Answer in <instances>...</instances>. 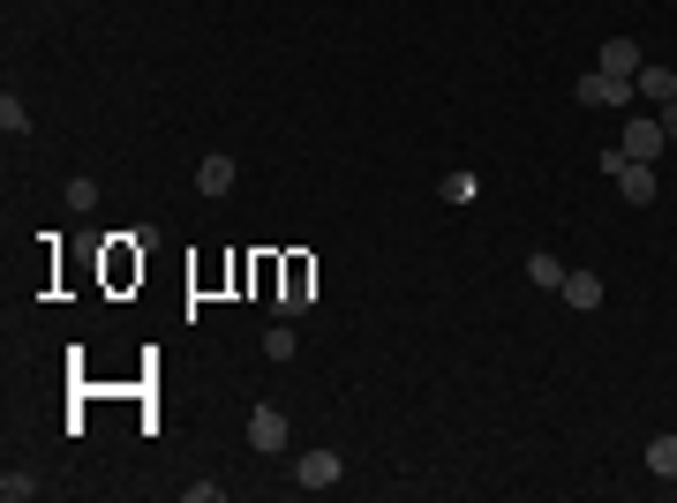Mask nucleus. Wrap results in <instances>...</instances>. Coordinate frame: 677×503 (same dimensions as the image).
<instances>
[{"mask_svg":"<svg viewBox=\"0 0 677 503\" xmlns=\"http://www.w3.org/2000/svg\"><path fill=\"white\" fill-rule=\"evenodd\" d=\"M602 173L617 181L625 204H655V166H647V158H625V151L610 143V151H602Z\"/></svg>","mask_w":677,"mask_h":503,"instance_id":"1","label":"nucleus"},{"mask_svg":"<svg viewBox=\"0 0 677 503\" xmlns=\"http://www.w3.org/2000/svg\"><path fill=\"white\" fill-rule=\"evenodd\" d=\"M572 98H580L588 113H633V84H610L602 68H588V76L572 84Z\"/></svg>","mask_w":677,"mask_h":503,"instance_id":"2","label":"nucleus"},{"mask_svg":"<svg viewBox=\"0 0 677 503\" xmlns=\"http://www.w3.org/2000/svg\"><path fill=\"white\" fill-rule=\"evenodd\" d=\"M617 151H625V158H647V166H655V158H663V151H670V135H663V121H625L617 128Z\"/></svg>","mask_w":677,"mask_h":503,"instance_id":"3","label":"nucleus"},{"mask_svg":"<svg viewBox=\"0 0 677 503\" xmlns=\"http://www.w3.org/2000/svg\"><path fill=\"white\" fill-rule=\"evenodd\" d=\"M338 451H301L294 459V489H309V496H324V489H338Z\"/></svg>","mask_w":677,"mask_h":503,"instance_id":"4","label":"nucleus"},{"mask_svg":"<svg viewBox=\"0 0 677 503\" xmlns=\"http://www.w3.org/2000/svg\"><path fill=\"white\" fill-rule=\"evenodd\" d=\"M594 68H602L610 84H633L640 68H647V53H640L633 39H602V53H594Z\"/></svg>","mask_w":677,"mask_h":503,"instance_id":"5","label":"nucleus"},{"mask_svg":"<svg viewBox=\"0 0 677 503\" xmlns=\"http://www.w3.org/2000/svg\"><path fill=\"white\" fill-rule=\"evenodd\" d=\"M557 294H565L572 316H594V308H602V278H594V271H565V286H557Z\"/></svg>","mask_w":677,"mask_h":503,"instance_id":"6","label":"nucleus"},{"mask_svg":"<svg viewBox=\"0 0 677 503\" xmlns=\"http://www.w3.org/2000/svg\"><path fill=\"white\" fill-rule=\"evenodd\" d=\"M249 444L256 451H287V414H279V406H256L249 414Z\"/></svg>","mask_w":677,"mask_h":503,"instance_id":"7","label":"nucleus"},{"mask_svg":"<svg viewBox=\"0 0 677 503\" xmlns=\"http://www.w3.org/2000/svg\"><path fill=\"white\" fill-rule=\"evenodd\" d=\"M196 196H234V158H226V151H212V158H204V166H196Z\"/></svg>","mask_w":677,"mask_h":503,"instance_id":"8","label":"nucleus"},{"mask_svg":"<svg viewBox=\"0 0 677 503\" xmlns=\"http://www.w3.org/2000/svg\"><path fill=\"white\" fill-rule=\"evenodd\" d=\"M633 98H647V106H670V98H677V68H655V61H647V68L633 76Z\"/></svg>","mask_w":677,"mask_h":503,"instance_id":"9","label":"nucleus"},{"mask_svg":"<svg viewBox=\"0 0 677 503\" xmlns=\"http://www.w3.org/2000/svg\"><path fill=\"white\" fill-rule=\"evenodd\" d=\"M647 473H655V481H677V436H655V444H647Z\"/></svg>","mask_w":677,"mask_h":503,"instance_id":"10","label":"nucleus"},{"mask_svg":"<svg viewBox=\"0 0 677 503\" xmlns=\"http://www.w3.org/2000/svg\"><path fill=\"white\" fill-rule=\"evenodd\" d=\"M527 278H535V286H550V294H557V286H565V263H557L550 249H535V255H527Z\"/></svg>","mask_w":677,"mask_h":503,"instance_id":"11","label":"nucleus"},{"mask_svg":"<svg viewBox=\"0 0 677 503\" xmlns=\"http://www.w3.org/2000/svg\"><path fill=\"white\" fill-rule=\"evenodd\" d=\"M39 496V481H31V473H15V466H8V473H0V503H31Z\"/></svg>","mask_w":677,"mask_h":503,"instance_id":"12","label":"nucleus"},{"mask_svg":"<svg viewBox=\"0 0 677 503\" xmlns=\"http://www.w3.org/2000/svg\"><path fill=\"white\" fill-rule=\"evenodd\" d=\"M0 128H8V135H31V113H23V98H15V90L0 98Z\"/></svg>","mask_w":677,"mask_h":503,"instance_id":"13","label":"nucleus"},{"mask_svg":"<svg viewBox=\"0 0 677 503\" xmlns=\"http://www.w3.org/2000/svg\"><path fill=\"white\" fill-rule=\"evenodd\" d=\"M264 353H271V361H294V324H271V331H264Z\"/></svg>","mask_w":677,"mask_h":503,"instance_id":"14","label":"nucleus"},{"mask_svg":"<svg viewBox=\"0 0 677 503\" xmlns=\"http://www.w3.org/2000/svg\"><path fill=\"white\" fill-rule=\"evenodd\" d=\"M218 496H226L218 481H189V489H181V503H218Z\"/></svg>","mask_w":677,"mask_h":503,"instance_id":"15","label":"nucleus"},{"mask_svg":"<svg viewBox=\"0 0 677 503\" xmlns=\"http://www.w3.org/2000/svg\"><path fill=\"white\" fill-rule=\"evenodd\" d=\"M655 121H663V135H670V143H677V98H670V106H663V113H655Z\"/></svg>","mask_w":677,"mask_h":503,"instance_id":"16","label":"nucleus"}]
</instances>
